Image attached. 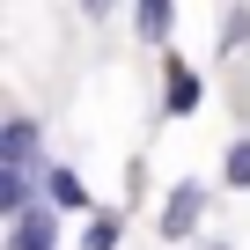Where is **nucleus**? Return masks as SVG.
Returning a JSON list of instances; mask_svg holds the SVG:
<instances>
[{"label":"nucleus","mask_w":250,"mask_h":250,"mask_svg":"<svg viewBox=\"0 0 250 250\" xmlns=\"http://www.w3.org/2000/svg\"><path fill=\"white\" fill-rule=\"evenodd\" d=\"M81 8H88V15H96V22H103V15H110V8H118V0H81Z\"/></svg>","instance_id":"obj_11"},{"label":"nucleus","mask_w":250,"mask_h":250,"mask_svg":"<svg viewBox=\"0 0 250 250\" xmlns=\"http://www.w3.org/2000/svg\"><path fill=\"white\" fill-rule=\"evenodd\" d=\"M169 22H177V0H133V30H140V44H169Z\"/></svg>","instance_id":"obj_5"},{"label":"nucleus","mask_w":250,"mask_h":250,"mask_svg":"<svg viewBox=\"0 0 250 250\" xmlns=\"http://www.w3.org/2000/svg\"><path fill=\"white\" fill-rule=\"evenodd\" d=\"M118 243H125V221L96 206V213H88V228H81V250H118Z\"/></svg>","instance_id":"obj_8"},{"label":"nucleus","mask_w":250,"mask_h":250,"mask_svg":"<svg viewBox=\"0 0 250 250\" xmlns=\"http://www.w3.org/2000/svg\"><path fill=\"white\" fill-rule=\"evenodd\" d=\"M44 199H52L59 213H96V199H88L81 169H66V162H52V169H44Z\"/></svg>","instance_id":"obj_4"},{"label":"nucleus","mask_w":250,"mask_h":250,"mask_svg":"<svg viewBox=\"0 0 250 250\" xmlns=\"http://www.w3.org/2000/svg\"><path fill=\"white\" fill-rule=\"evenodd\" d=\"M206 250H228V243H206Z\"/></svg>","instance_id":"obj_12"},{"label":"nucleus","mask_w":250,"mask_h":250,"mask_svg":"<svg viewBox=\"0 0 250 250\" xmlns=\"http://www.w3.org/2000/svg\"><path fill=\"white\" fill-rule=\"evenodd\" d=\"M8 250H59V206H22L8 213Z\"/></svg>","instance_id":"obj_1"},{"label":"nucleus","mask_w":250,"mask_h":250,"mask_svg":"<svg viewBox=\"0 0 250 250\" xmlns=\"http://www.w3.org/2000/svg\"><path fill=\"white\" fill-rule=\"evenodd\" d=\"M0 162H22V169L37 162V125H30V118H8V133H0Z\"/></svg>","instance_id":"obj_6"},{"label":"nucleus","mask_w":250,"mask_h":250,"mask_svg":"<svg viewBox=\"0 0 250 250\" xmlns=\"http://www.w3.org/2000/svg\"><path fill=\"white\" fill-rule=\"evenodd\" d=\"M199 96H206V88H199V74L169 52V59H162V110H169V118H191V110H199Z\"/></svg>","instance_id":"obj_3"},{"label":"nucleus","mask_w":250,"mask_h":250,"mask_svg":"<svg viewBox=\"0 0 250 250\" xmlns=\"http://www.w3.org/2000/svg\"><path fill=\"white\" fill-rule=\"evenodd\" d=\"M199 221H206V184H177V191L162 199V235H169V243H191Z\"/></svg>","instance_id":"obj_2"},{"label":"nucleus","mask_w":250,"mask_h":250,"mask_svg":"<svg viewBox=\"0 0 250 250\" xmlns=\"http://www.w3.org/2000/svg\"><path fill=\"white\" fill-rule=\"evenodd\" d=\"M213 44H221V59H228L235 44H250V8H243V0H235V8L221 15V37H213Z\"/></svg>","instance_id":"obj_10"},{"label":"nucleus","mask_w":250,"mask_h":250,"mask_svg":"<svg viewBox=\"0 0 250 250\" xmlns=\"http://www.w3.org/2000/svg\"><path fill=\"white\" fill-rule=\"evenodd\" d=\"M221 184H228V191H250V133L228 140V155H221Z\"/></svg>","instance_id":"obj_9"},{"label":"nucleus","mask_w":250,"mask_h":250,"mask_svg":"<svg viewBox=\"0 0 250 250\" xmlns=\"http://www.w3.org/2000/svg\"><path fill=\"white\" fill-rule=\"evenodd\" d=\"M22 206H37L30 199V169L22 162H0V213H22Z\"/></svg>","instance_id":"obj_7"}]
</instances>
